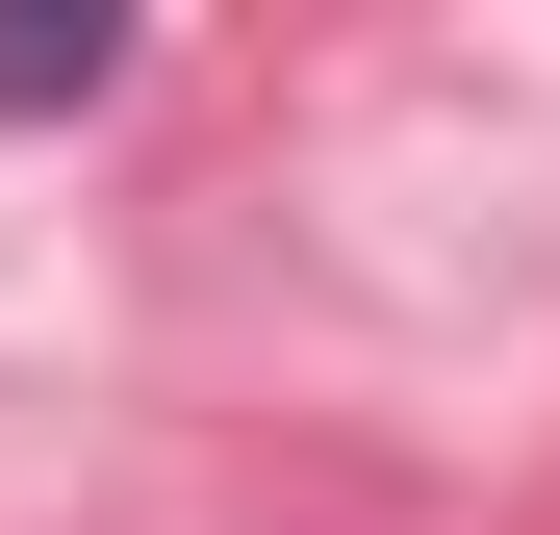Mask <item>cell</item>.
<instances>
[{
	"mask_svg": "<svg viewBox=\"0 0 560 535\" xmlns=\"http://www.w3.org/2000/svg\"><path fill=\"white\" fill-rule=\"evenodd\" d=\"M103 77H128V26H103V0H0V128H77Z\"/></svg>",
	"mask_w": 560,
	"mask_h": 535,
	"instance_id": "1",
	"label": "cell"
}]
</instances>
